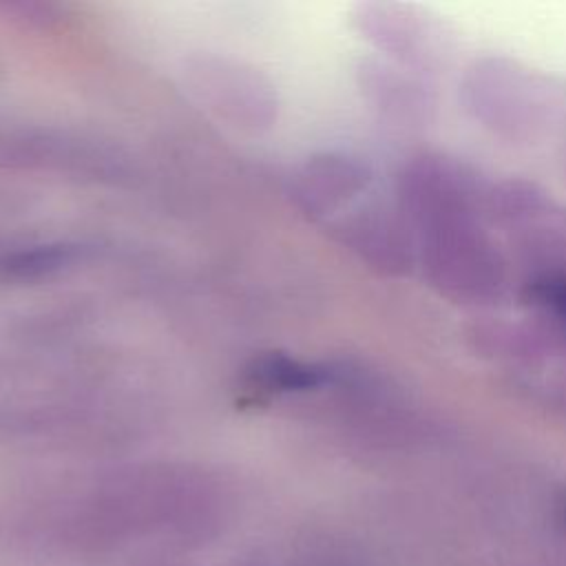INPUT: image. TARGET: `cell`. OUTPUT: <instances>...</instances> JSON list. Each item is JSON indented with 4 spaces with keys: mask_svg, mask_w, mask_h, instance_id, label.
<instances>
[{
    "mask_svg": "<svg viewBox=\"0 0 566 566\" xmlns=\"http://www.w3.org/2000/svg\"><path fill=\"white\" fill-rule=\"evenodd\" d=\"M256 378L263 380L268 387L279 389H310L323 382L321 369L294 363L283 356L263 358L256 365Z\"/></svg>",
    "mask_w": 566,
    "mask_h": 566,
    "instance_id": "1",
    "label": "cell"
},
{
    "mask_svg": "<svg viewBox=\"0 0 566 566\" xmlns=\"http://www.w3.org/2000/svg\"><path fill=\"white\" fill-rule=\"evenodd\" d=\"M539 296L566 316V281H551L539 287Z\"/></svg>",
    "mask_w": 566,
    "mask_h": 566,
    "instance_id": "2",
    "label": "cell"
}]
</instances>
